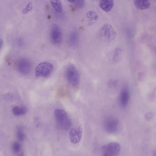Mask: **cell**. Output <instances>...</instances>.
Returning a JSON list of instances; mask_svg holds the SVG:
<instances>
[{
	"label": "cell",
	"instance_id": "cb8c5ba5",
	"mask_svg": "<svg viewBox=\"0 0 156 156\" xmlns=\"http://www.w3.org/2000/svg\"><path fill=\"white\" fill-rule=\"evenodd\" d=\"M20 156H23V154H21V155H20Z\"/></svg>",
	"mask_w": 156,
	"mask_h": 156
},
{
	"label": "cell",
	"instance_id": "8fae6325",
	"mask_svg": "<svg viewBox=\"0 0 156 156\" xmlns=\"http://www.w3.org/2000/svg\"><path fill=\"white\" fill-rule=\"evenodd\" d=\"M114 3L112 0H102L100 2V7L105 12H108L113 7Z\"/></svg>",
	"mask_w": 156,
	"mask_h": 156
},
{
	"label": "cell",
	"instance_id": "8992f818",
	"mask_svg": "<svg viewBox=\"0 0 156 156\" xmlns=\"http://www.w3.org/2000/svg\"><path fill=\"white\" fill-rule=\"evenodd\" d=\"M119 121L114 117H106L104 121V127L108 133H116L119 130Z\"/></svg>",
	"mask_w": 156,
	"mask_h": 156
},
{
	"label": "cell",
	"instance_id": "7a4b0ae2",
	"mask_svg": "<svg viewBox=\"0 0 156 156\" xmlns=\"http://www.w3.org/2000/svg\"><path fill=\"white\" fill-rule=\"evenodd\" d=\"M66 78L69 83L74 87H77L80 82L79 72L74 65L70 64L66 69Z\"/></svg>",
	"mask_w": 156,
	"mask_h": 156
},
{
	"label": "cell",
	"instance_id": "e0dca14e",
	"mask_svg": "<svg viewBox=\"0 0 156 156\" xmlns=\"http://www.w3.org/2000/svg\"><path fill=\"white\" fill-rule=\"evenodd\" d=\"M16 137L19 141H23L25 138V134L24 133L23 129L22 127H19L16 130Z\"/></svg>",
	"mask_w": 156,
	"mask_h": 156
},
{
	"label": "cell",
	"instance_id": "ffe728a7",
	"mask_svg": "<svg viewBox=\"0 0 156 156\" xmlns=\"http://www.w3.org/2000/svg\"><path fill=\"white\" fill-rule=\"evenodd\" d=\"M73 4L77 8H82L84 5V1H83V0H78V1L75 0V2H74Z\"/></svg>",
	"mask_w": 156,
	"mask_h": 156
},
{
	"label": "cell",
	"instance_id": "5bb4252c",
	"mask_svg": "<svg viewBox=\"0 0 156 156\" xmlns=\"http://www.w3.org/2000/svg\"><path fill=\"white\" fill-rule=\"evenodd\" d=\"M79 40V34L76 30H73L69 35V42L71 46H75L78 44Z\"/></svg>",
	"mask_w": 156,
	"mask_h": 156
},
{
	"label": "cell",
	"instance_id": "6da1fadb",
	"mask_svg": "<svg viewBox=\"0 0 156 156\" xmlns=\"http://www.w3.org/2000/svg\"><path fill=\"white\" fill-rule=\"evenodd\" d=\"M58 128L62 131H68L72 126V122L67 113L62 109H56L54 113Z\"/></svg>",
	"mask_w": 156,
	"mask_h": 156
},
{
	"label": "cell",
	"instance_id": "30bf717a",
	"mask_svg": "<svg viewBox=\"0 0 156 156\" xmlns=\"http://www.w3.org/2000/svg\"><path fill=\"white\" fill-rule=\"evenodd\" d=\"M130 100V92L127 87L123 88L120 93L119 102L122 107L125 108L128 105Z\"/></svg>",
	"mask_w": 156,
	"mask_h": 156
},
{
	"label": "cell",
	"instance_id": "ac0fdd59",
	"mask_svg": "<svg viewBox=\"0 0 156 156\" xmlns=\"http://www.w3.org/2000/svg\"><path fill=\"white\" fill-rule=\"evenodd\" d=\"M122 54V50L121 49L117 48L115 49L114 52V55L113 57V59L115 61H119L121 58Z\"/></svg>",
	"mask_w": 156,
	"mask_h": 156
},
{
	"label": "cell",
	"instance_id": "2e32d148",
	"mask_svg": "<svg viewBox=\"0 0 156 156\" xmlns=\"http://www.w3.org/2000/svg\"><path fill=\"white\" fill-rule=\"evenodd\" d=\"M86 17L90 22H93L97 20L98 15L94 11H90L87 13Z\"/></svg>",
	"mask_w": 156,
	"mask_h": 156
},
{
	"label": "cell",
	"instance_id": "3957f363",
	"mask_svg": "<svg viewBox=\"0 0 156 156\" xmlns=\"http://www.w3.org/2000/svg\"><path fill=\"white\" fill-rule=\"evenodd\" d=\"M54 69V66L50 62H43L36 68V76L37 77L47 78L50 76Z\"/></svg>",
	"mask_w": 156,
	"mask_h": 156
},
{
	"label": "cell",
	"instance_id": "603a6c76",
	"mask_svg": "<svg viewBox=\"0 0 156 156\" xmlns=\"http://www.w3.org/2000/svg\"><path fill=\"white\" fill-rule=\"evenodd\" d=\"M154 156H156V151L155 152L154 154Z\"/></svg>",
	"mask_w": 156,
	"mask_h": 156
},
{
	"label": "cell",
	"instance_id": "7c38bea8",
	"mask_svg": "<svg viewBox=\"0 0 156 156\" xmlns=\"http://www.w3.org/2000/svg\"><path fill=\"white\" fill-rule=\"evenodd\" d=\"M136 7L139 10H145L150 7V2L147 0H135L134 2Z\"/></svg>",
	"mask_w": 156,
	"mask_h": 156
},
{
	"label": "cell",
	"instance_id": "d4e9b609",
	"mask_svg": "<svg viewBox=\"0 0 156 156\" xmlns=\"http://www.w3.org/2000/svg\"><path fill=\"white\" fill-rule=\"evenodd\" d=\"M102 156H106V155H103Z\"/></svg>",
	"mask_w": 156,
	"mask_h": 156
},
{
	"label": "cell",
	"instance_id": "5b68a950",
	"mask_svg": "<svg viewBox=\"0 0 156 156\" xmlns=\"http://www.w3.org/2000/svg\"><path fill=\"white\" fill-rule=\"evenodd\" d=\"M101 37L107 42H111L114 40L116 36V32L112 25L105 24L102 26L100 30Z\"/></svg>",
	"mask_w": 156,
	"mask_h": 156
},
{
	"label": "cell",
	"instance_id": "9a60e30c",
	"mask_svg": "<svg viewBox=\"0 0 156 156\" xmlns=\"http://www.w3.org/2000/svg\"><path fill=\"white\" fill-rule=\"evenodd\" d=\"M51 5L57 13H61L63 11V6L60 1H51Z\"/></svg>",
	"mask_w": 156,
	"mask_h": 156
},
{
	"label": "cell",
	"instance_id": "52a82bcc",
	"mask_svg": "<svg viewBox=\"0 0 156 156\" xmlns=\"http://www.w3.org/2000/svg\"><path fill=\"white\" fill-rule=\"evenodd\" d=\"M121 146L118 143H109L103 147V155L117 156L121 151Z\"/></svg>",
	"mask_w": 156,
	"mask_h": 156
},
{
	"label": "cell",
	"instance_id": "d6986e66",
	"mask_svg": "<svg viewBox=\"0 0 156 156\" xmlns=\"http://www.w3.org/2000/svg\"><path fill=\"white\" fill-rule=\"evenodd\" d=\"M12 150L14 154H17L21 150V146L18 142H15L12 145Z\"/></svg>",
	"mask_w": 156,
	"mask_h": 156
},
{
	"label": "cell",
	"instance_id": "9c48e42d",
	"mask_svg": "<svg viewBox=\"0 0 156 156\" xmlns=\"http://www.w3.org/2000/svg\"><path fill=\"white\" fill-rule=\"evenodd\" d=\"M69 138L72 143L76 144L80 142L82 136V129L80 126L70 129Z\"/></svg>",
	"mask_w": 156,
	"mask_h": 156
},
{
	"label": "cell",
	"instance_id": "277c9868",
	"mask_svg": "<svg viewBox=\"0 0 156 156\" xmlns=\"http://www.w3.org/2000/svg\"><path fill=\"white\" fill-rule=\"evenodd\" d=\"M16 67L20 74L26 76L28 75L32 70V62L28 59L21 57L18 59L16 61Z\"/></svg>",
	"mask_w": 156,
	"mask_h": 156
},
{
	"label": "cell",
	"instance_id": "7402d4cb",
	"mask_svg": "<svg viewBox=\"0 0 156 156\" xmlns=\"http://www.w3.org/2000/svg\"><path fill=\"white\" fill-rule=\"evenodd\" d=\"M3 44V43L2 40L0 39V50H1V49L2 47Z\"/></svg>",
	"mask_w": 156,
	"mask_h": 156
},
{
	"label": "cell",
	"instance_id": "ba28073f",
	"mask_svg": "<svg viewBox=\"0 0 156 156\" xmlns=\"http://www.w3.org/2000/svg\"><path fill=\"white\" fill-rule=\"evenodd\" d=\"M63 34L60 27L58 25H53L50 32V38L52 43L55 45L59 44L62 40Z\"/></svg>",
	"mask_w": 156,
	"mask_h": 156
},
{
	"label": "cell",
	"instance_id": "4fadbf2b",
	"mask_svg": "<svg viewBox=\"0 0 156 156\" xmlns=\"http://www.w3.org/2000/svg\"><path fill=\"white\" fill-rule=\"evenodd\" d=\"M13 114L15 116H19L26 114L27 110L24 106H15L12 110Z\"/></svg>",
	"mask_w": 156,
	"mask_h": 156
},
{
	"label": "cell",
	"instance_id": "44dd1931",
	"mask_svg": "<svg viewBox=\"0 0 156 156\" xmlns=\"http://www.w3.org/2000/svg\"><path fill=\"white\" fill-rule=\"evenodd\" d=\"M32 8H33V6H32V3L29 2L27 5L26 7H25V8L23 10V13L24 14L27 13L29 11H31Z\"/></svg>",
	"mask_w": 156,
	"mask_h": 156
}]
</instances>
